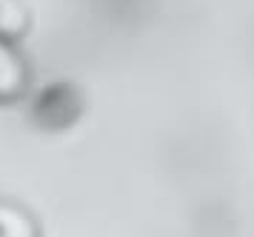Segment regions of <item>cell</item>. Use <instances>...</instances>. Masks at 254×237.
<instances>
[{
    "label": "cell",
    "mask_w": 254,
    "mask_h": 237,
    "mask_svg": "<svg viewBox=\"0 0 254 237\" xmlns=\"http://www.w3.org/2000/svg\"><path fill=\"white\" fill-rule=\"evenodd\" d=\"M26 89V66L20 55L0 37V100L20 97Z\"/></svg>",
    "instance_id": "cell-1"
},
{
    "label": "cell",
    "mask_w": 254,
    "mask_h": 237,
    "mask_svg": "<svg viewBox=\"0 0 254 237\" xmlns=\"http://www.w3.org/2000/svg\"><path fill=\"white\" fill-rule=\"evenodd\" d=\"M74 112H77V103L71 97V89H63V86L49 89L37 100V114H43V120L55 117V114H69V117H74Z\"/></svg>",
    "instance_id": "cell-2"
},
{
    "label": "cell",
    "mask_w": 254,
    "mask_h": 237,
    "mask_svg": "<svg viewBox=\"0 0 254 237\" xmlns=\"http://www.w3.org/2000/svg\"><path fill=\"white\" fill-rule=\"evenodd\" d=\"M0 235H32V223L20 212L0 206Z\"/></svg>",
    "instance_id": "cell-3"
}]
</instances>
